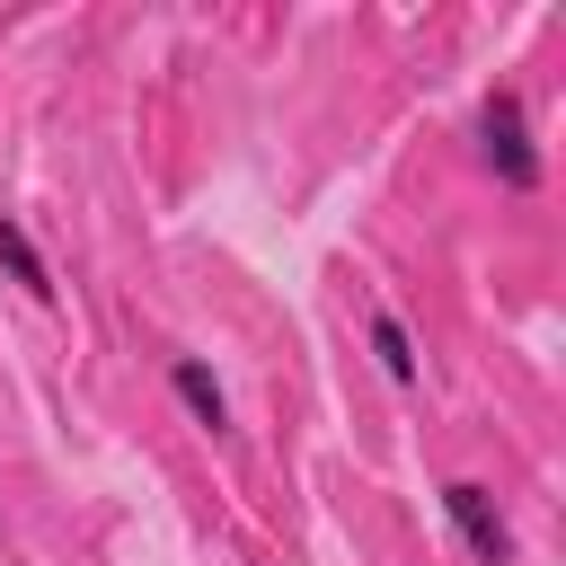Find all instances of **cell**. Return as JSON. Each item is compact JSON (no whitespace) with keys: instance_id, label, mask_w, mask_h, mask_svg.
Returning a JSON list of instances; mask_svg holds the SVG:
<instances>
[{"instance_id":"obj_4","label":"cell","mask_w":566,"mask_h":566,"mask_svg":"<svg viewBox=\"0 0 566 566\" xmlns=\"http://www.w3.org/2000/svg\"><path fill=\"white\" fill-rule=\"evenodd\" d=\"M363 345H371V363H380V380H389V389H416V380H424L416 336H407V318H398L389 301H371V310H363Z\"/></svg>"},{"instance_id":"obj_2","label":"cell","mask_w":566,"mask_h":566,"mask_svg":"<svg viewBox=\"0 0 566 566\" xmlns=\"http://www.w3.org/2000/svg\"><path fill=\"white\" fill-rule=\"evenodd\" d=\"M442 522L460 531V548L478 557V566H513L522 548H513V522H504V504L478 486V478H442Z\"/></svg>"},{"instance_id":"obj_5","label":"cell","mask_w":566,"mask_h":566,"mask_svg":"<svg viewBox=\"0 0 566 566\" xmlns=\"http://www.w3.org/2000/svg\"><path fill=\"white\" fill-rule=\"evenodd\" d=\"M0 274H9L35 310H53V301H62V283H53L44 248H35V230H27V221H9V212H0Z\"/></svg>"},{"instance_id":"obj_3","label":"cell","mask_w":566,"mask_h":566,"mask_svg":"<svg viewBox=\"0 0 566 566\" xmlns=\"http://www.w3.org/2000/svg\"><path fill=\"white\" fill-rule=\"evenodd\" d=\"M168 398H177L203 433H230V389H221V371H212L203 354H168Z\"/></svg>"},{"instance_id":"obj_1","label":"cell","mask_w":566,"mask_h":566,"mask_svg":"<svg viewBox=\"0 0 566 566\" xmlns=\"http://www.w3.org/2000/svg\"><path fill=\"white\" fill-rule=\"evenodd\" d=\"M478 159L495 168L504 195H539L548 159H539V142H531V106H522V88H486V106H478Z\"/></svg>"}]
</instances>
